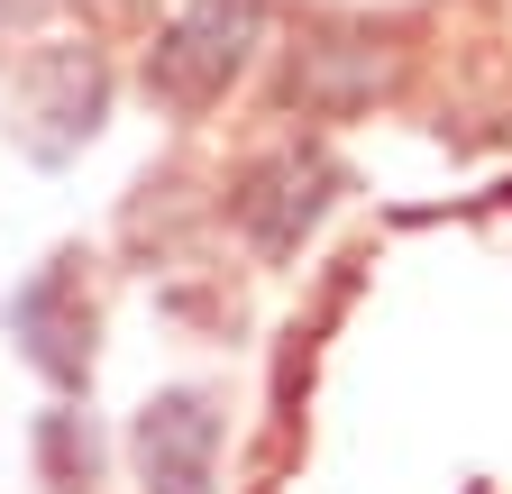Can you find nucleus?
<instances>
[{"mask_svg":"<svg viewBox=\"0 0 512 494\" xmlns=\"http://www.w3.org/2000/svg\"><path fill=\"white\" fill-rule=\"evenodd\" d=\"M403 19H375V10H320L284 37L275 55V119H293V129H348V119H366L375 101L403 92Z\"/></svg>","mask_w":512,"mask_h":494,"instance_id":"f257e3e1","label":"nucleus"},{"mask_svg":"<svg viewBox=\"0 0 512 494\" xmlns=\"http://www.w3.org/2000/svg\"><path fill=\"white\" fill-rule=\"evenodd\" d=\"M357 193V174L330 138H266V147H247L229 174H220V229L247 247L256 266H293L302 247L330 229V211Z\"/></svg>","mask_w":512,"mask_h":494,"instance_id":"f03ea898","label":"nucleus"},{"mask_svg":"<svg viewBox=\"0 0 512 494\" xmlns=\"http://www.w3.org/2000/svg\"><path fill=\"white\" fill-rule=\"evenodd\" d=\"M275 19L284 0H174V10L147 28L138 46V92L165 110V119H211L275 46Z\"/></svg>","mask_w":512,"mask_h":494,"instance_id":"7ed1b4c3","label":"nucleus"},{"mask_svg":"<svg viewBox=\"0 0 512 494\" xmlns=\"http://www.w3.org/2000/svg\"><path fill=\"white\" fill-rule=\"evenodd\" d=\"M110 101H119V74L101 37H37L10 74V138L28 165H74L110 129Z\"/></svg>","mask_w":512,"mask_h":494,"instance_id":"20e7f679","label":"nucleus"},{"mask_svg":"<svg viewBox=\"0 0 512 494\" xmlns=\"http://www.w3.org/2000/svg\"><path fill=\"white\" fill-rule=\"evenodd\" d=\"M0 321H10V348L28 357V376L74 403L92 394V366H101V302H92V247H55V257L0 302Z\"/></svg>","mask_w":512,"mask_h":494,"instance_id":"39448f33","label":"nucleus"},{"mask_svg":"<svg viewBox=\"0 0 512 494\" xmlns=\"http://www.w3.org/2000/svg\"><path fill=\"white\" fill-rule=\"evenodd\" d=\"M220 458H229L220 385H156L128 412V476H138V494H220Z\"/></svg>","mask_w":512,"mask_h":494,"instance_id":"423d86ee","label":"nucleus"},{"mask_svg":"<svg viewBox=\"0 0 512 494\" xmlns=\"http://www.w3.org/2000/svg\"><path fill=\"white\" fill-rule=\"evenodd\" d=\"M28 458H37V485L46 494H101V430L83 403H46L37 430H28Z\"/></svg>","mask_w":512,"mask_h":494,"instance_id":"0eeeda50","label":"nucleus"},{"mask_svg":"<svg viewBox=\"0 0 512 494\" xmlns=\"http://www.w3.org/2000/svg\"><path fill=\"white\" fill-rule=\"evenodd\" d=\"M46 10H55V0H0V28H37Z\"/></svg>","mask_w":512,"mask_h":494,"instance_id":"6e6552de","label":"nucleus"}]
</instances>
